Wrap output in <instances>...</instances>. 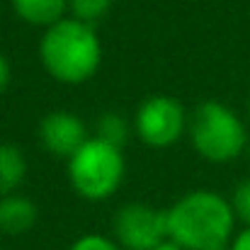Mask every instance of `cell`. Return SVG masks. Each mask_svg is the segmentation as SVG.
Listing matches in <instances>:
<instances>
[{
    "label": "cell",
    "instance_id": "18",
    "mask_svg": "<svg viewBox=\"0 0 250 250\" xmlns=\"http://www.w3.org/2000/svg\"><path fill=\"white\" fill-rule=\"evenodd\" d=\"M248 117H250V102H248Z\"/></svg>",
    "mask_w": 250,
    "mask_h": 250
},
{
    "label": "cell",
    "instance_id": "4",
    "mask_svg": "<svg viewBox=\"0 0 250 250\" xmlns=\"http://www.w3.org/2000/svg\"><path fill=\"white\" fill-rule=\"evenodd\" d=\"M66 172L73 192L85 202H104L117 194L124 182L126 161L124 148L90 136L66 161Z\"/></svg>",
    "mask_w": 250,
    "mask_h": 250
},
{
    "label": "cell",
    "instance_id": "1",
    "mask_svg": "<svg viewBox=\"0 0 250 250\" xmlns=\"http://www.w3.org/2000/svg\"><path fill=\"white\" fill-rule=\"evenodd\" d=\"M236 221L231 199L214 189H192L166 209L167 238L182 250H226Z\"/></svg>",
    "mask_w": 250,
    "mask_h": 250
},
{
    "label": "cell",
    "instance_id": "19",
    "mask_svg": "<svg viewBox=\"0 0 250 250\" xmlns=\"http://www.w3.org/2000/svg\"><path fill=\"white\" fill-rule=\"evenodd\" d=\"M248 158H250V146H248Z\"/></svg>",
    "mask_w": 250,
    "mask_h": 250
},
{
    "label": "cell",
    "instance_id": "6",
    "mask_svg": "<svg viewBox=\"0 0 250 250\" xmlns=\"http://www.w3.org/2000/svg\"><path fill=\"white\" fill-rule=\"evenodd\" d=\"M112 238L122 250H153L167 241L166 209L129 202L112 216Z\"/></svg>",
    "mask_w": 250,
    "mask_h": 250
},
{
    "label": "cell",
    "instance_id": "12",
    "mask_svg": "<svg viewBox=\"0 0 250 250\" xmlns=\"http://www.w3.org/2000/svg\"><path fill=\"white\" fill-rule=\"evenodd\" d=\"M114 0H68V15L85 24H97L112 10Z\"/></svg>",
    "mask_w": 250,
    "mask_h": 250
},
{
    "label": "cell",
    "instance_id": "13",
    "mask_svg": "<svg viewBox=\"0 0 250 250\" xmlns=\"http://www.w3.org/2000/svg\"><path fill=\"white\" fill-rule=\"evenodd\" d=\"M231 207H233V214L236 219L243 224V226H250V177L241 180L233 192H231Z\"/></svg>",
    "mask_w": 250,
    "mask_h": 250
},
{
    "label": "cell",
    "instance_id": "15",
    "mask_svg": "<svg viewBox=\"0 0 250 250\" xmlns=\"http://www.w3.org/2000/svg\"><path fill=\"white\" fill-rule=\"evenodd\" d=\"M226 250H250V226H243L241 231H236Z\"/></svg>",
    "mask_w": 250,
    "mask_h": 250
},
{
    "label": "cell",
    "instance_id": "2",
    "mask_svg": "<svg viewBox=\"0 0 250 250\" xmlns=\"http://www.w3.org/2000/svg\"><path fill=\"white\" fill-rule=\"evenodd\" d=\"M39 61L44 71L61 85L87 83L102 63V42L92 24L71 15L42 29Z\"/></svg>",
    "mask_w": 250,
    "mask_h": 250
},
{
    "label": "cell",
    "instance_id": "5",
    "mask_svg": "<svg viewBox=\"0 0 250 250\" xmlns=\"http://www.w3.org/2000/svg\"><path fill=\"white\" fill-rule=\"evenodd\" d=\"M187 117L172 95H151L134 112V136L148 148H170L187 134Z\"/></svg>",
    "mask_w": 250,
    "mask_h": 250
},
{
    "label": "cell",
    "instance_id": "17",
    "mask_svg": "<svg viewBox=\"0 0 250 250\" xmlns=\"http://www.w3.org/2000/svg\"><path fill=\"white\" fill-rule=\"evenodd\" d=\"M153 250H182V248H180L177 243H172V241L167 238V241H163L161 246H156V248H153Z\"/></svg>",
    "mask_w": 250,
    "mask_h": 250
},
{
    "label": "cell",
    "instance_id": "11",
    "mask_svg": "<svg viewBox=\"0 0 250 250\" xmlns=\"http://www.w3.org/2000/svg\"><path fill=\"white\" fill-rule=\"evenodd\" d=\"M92 136H97L100 141L112 144L117 148H124L129 144V139L134 136V124L119 112H102L95 122Z\"/></svg>",
    "mask_w": 250,
    "mask_h": 250
},
{
    "label": "cell",
    "instance_id": "3",
    "mask_svg": "<svg viewBox=\"0 0 250 250\" xmlns=\"http://www.w3.org/2000/svg\"><path fill=\"white\" fill-rule=\"evenodd\" d=\"M187 139L199 158L226 166L248 153L250 134L236 109L219 100L199 102L187 117Z\"/></svg>",
    "mask_w": 250,
    "mask_h": 250
},
{
    "label": "cell",
    "instance_id": "20",
    "mask_svg": "<svg viewBox=\"0 0 250 250\" xmlns=\"http://www.w3.org/2000/svg\"><path fill=\"white\" fill-rule=\"evenodd\" d=\"M0 250H2V248H0Z\"/></svg>",
    "mask_w": 250,
    "mask_h": 250
},
{
    "label": "cell",
    "instance_id": "14",
    "mask_svg": "<svg viewBox=\"0 0 250 250\" xmlns=\"http://www.w3.org/2000/svg\"><path fill=\"white\" fill-rule=\"evenodd\" d=\"M68 250H122L112 236H100V233H85L76 238Z\"/></svg>",
    "mask_w": 250,
    "mask_h": 250
},
{
    "label": "cell",
    "instance_id": "9",
    "mask_svg": "<svg viewBox=\"0 0 250 250\" xmlns=\"http://www.w3.org/2000/svg\"><path fill=\"white\" fill-rule=\"evenodd\" d=\"M10 7L17 20L39 29L68 17V0H10Z\"/></svg>",
    "mask_w": 250,
    "mask_h": 250
},
{
    "label": "cell",
    "instance_id": "10",
    "mask_svg": "<svg viewBox=\"0 0 250 250\" xmlns=\"http://www.w3.org/2000/svg\"><path fill=\"white\" fill-rule=\"evenodd\" d=\"M27 177V158L15 144H0V197L20 192Z\"/></svg>",
    "mask_w": 250,
    "mask_h": 250
},
{
    "label": "cell",
    "instance_id": "7",
    "mask_svg": "<svg viewBox=\"0 0 250 250\" xmlns=\"http://www.w3.org/2000/svg\"><path fill=\"white\" fill-rule=\"evenodd\" d=\"M37 139H39V146L49 156L68 161L85 141L90 139V134H87L85 122L76 112L54 109V112H49V114H44L39 119Z\"/></svg>",
    "mask_w": 250,
    "mask_h": 250
},
{
    "label": "cell",
    "instance_id": "8",
    "mask_svg": "<svg viewBox=\"0 0 250 250\" xmlns=\"http://www.w3.org/2000/svg\"><path fill=\"white\" fill-rule=\"evenodd\" d=\"M39 221V207L22 192L0 197V231L5 236H22Z\"/></svg>",
    "mask_w": 250,
    "mask_h": 250
},
{
    "label": "cell",
    "instance_id": "16",
    "mask_svg": "<svg viewBox=\"0 0 250 250\" xmlns=\"http://www.w3.org/2000/svg\"><path fill=\"white\" fill-rule=\"evenodd\" d=\"M10 81H12V68H10V61H7V56L0 51V95L7 90Z\"/></svg>",
    "mask_w": 250,
    "mask_h": 250
}]
</instances>
